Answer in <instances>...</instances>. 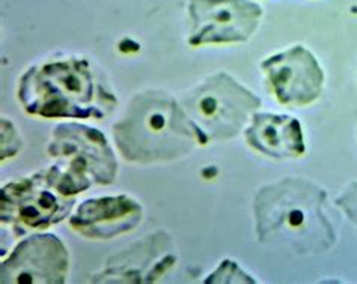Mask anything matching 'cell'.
<instances>
[{"instance_id":"14","label":"cell","mask_w":357,"mask_h":284,"mask_svg":"<svg viewBox=\"0 0 357 284\" xmlns=\"http://www.w3.org/2000/svg\"><path fill=\"white\" fill-rule=\"evenodd\" d=\"M336 205L341 207L357 229V181L347 187L345 191L336 198Z\"/></svg>"},{"instance_id":"10","label":"cell","mask_w":357,"mask_h":284,"mask_svg":"<svg viewBox=\"0 0 357 284\" xmlns=\"http://www.w3.org/2000/svg\"><path fill=\"white\" fill-rule=\"evenodd\" d=\"M142 206L126 194L84 200L70 219L74 232L93 241H109L142 221Z\"/></svg>"},{"instance_id":"4","label":"cell","mask_w":357,"mask_h":284,"mask_svg":"<svg viewBox=\"0 0 357 284\" xmlns=\"http://www.w3.org/2000/svg\"><path fill=\"white\" fill-rule=\"evenodd\" d=\"M47 152L58 159L54 166L67 196L76 197L92 184L109 185L118 175V161L106 136L77 122L56 127Z\"/></svg>"},{"instance_id":"9","label":"cell","mask_w":357,"mask_h":284,"mask_svg":"<svg viewBox=\"0 0 357 284\" xmlns=\"http://www.w3.org/2000/svg\"><path fill=\"white\" fill-rule=\"evenodd\" d=\"M276 100L287 107H305L321 97L324 71L303 45L270 56L261 63Z\"/></svg>"},{"instance_id":"12","label":"cell","mask_w":357,"mask_h":284,"mask_svg":"<svg viewBox=\"0 0 357 284\" xmlns=\"http://www.w3.org/2000/svg\"><path fill=\"white\" fill-rule=\"evenodd\" d=\"M205 283H255L248 274H244L237 263L225 260L220 267L215 269Z\"/></svg>"},{"instance_id":"11","label":"cell","mask_w":357,"mask_h":284,"mask_svg":"<svg viewBox=\"0 0 357 284\" xmlns=\"http://www.w3.org/2000/svg\"><path fill=\"white\" fill-rule=\"evenodd\" d=\"M246 141L270 158H298L305 154V139L300 122L287 115L255 113L246 129Z\"/></svg>"},{"instance_id":"8","label":"cell","mask_w":357,"mask_h":284,"mask_svg":"<svg viewBox=\"0 0 357 284\" xmlns=\"http://www.w3.org/2000/svg\"><path fill=\"white\" fill-rule=\"evenodd\" d=\"M70 271V254L56 235H32L2 262V284H62Z\"/></svg>"},{"instance_id":"6","label":"cell","mask_w":357,"mask_h":284,"mask_svg":"<svg viewBox=\"0 0 357 284\" xmlns=\"http://www.w3.org/2000/svg\"><path fill=\"white\" fill-rule=\"evenodd\" d=\"M76 198L61 189L56 166L9 182L0 194V220L17 236L59 224L71 214Z\"/></svg>"},{"instance_id":"13","label":"cell","mask_w":357,"mask_h":284,"mask_svg":"<svg viewBox=\"0 0 357 284\" xmlns=\"http://www.w3.org/2000/svg\"><path fill=\"white\" fill-rule=\"evenodd\" d=\"M23 148L22 139L17 134V129L9 122V119H2V161L6 158H13Z\"/></svg>"},{"instance_id":"1","label":"cell","mask_w":357,"mask_h":284,"mask_svg":"<svg viewBox=\"0 0 357 284\" xmlns=\"http://www.w3.org/2000/svg\"><path fill=\"white\" fill-rule=\"evenodd\" d=\"M326 200L324 189L305 179L287 178L262 187L253 205L259 242L297 254L327 251L336 235Z\"/></svg>"},{"instance_id":"5","label":"cell","mask_w":357,"mask_h":284,"mask_svg":"<svg viewBox=\"0 0 357 284\" xmlns=\"http://www.w3.org/2000/svg\"><path fill=\"white\" fill-rule=\"evenodd\" d=\"M204 145L238 136L261 100L227 72H218L185 93L180 101Z\"/></svg>"},{"instance_id":"3","label":"cell","mask_w":357,"mask_h":284,"mask_svg":"<svg viewBox=\"0 0 357 284\" xmlns=\"http://www.w3.org/2000/svg\"><path fill=\"white\" fill-rule=\"evenodd\" d=\"M18 101L29 115L45 119H105L118 106L80 58L32 66L20 79Z\"/></svg>"},{"instance_id":"7","label":"cell","mask_w":357,"mask_h":284,"mask_svg":"<svg viewBox=\"0 0 357 284\" xmlns=\"http://www.w3.org/2000/svg\"><path fill=\"white\" fill-rule=\"evenodd\" d=\"M189 44L244 42L257 31L262 8L250 0H190Z\"/></svg>"},{"instance_id":"2","label":"cell","mask_w":357,"mask_h":284,"mask_svg":"<svg viewBox=\"0 0 357 284\" xmlns=\"http://www.w3.org/2000/svg\"><path fill=\"white\" fill-rule=\"evenodd\" d=\"M114 139L124 159L137 164L178 159L205 146L181 102L165 90L137 93L114 125Z\"/></svg>"}]
</instances>
